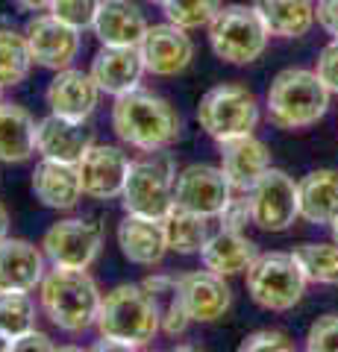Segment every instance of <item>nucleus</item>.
Listing matches in <instances>:
<instances>
[{"instance_id": "nucleus-1", "label": "nucleus", "mask_w": 338, "mask_h": 352, "mask_svg": "<svg viewBox=\"0 0 338 352\" xmlns=\"http://www.w3.org/2000/svg\"><path fill=\"white\" fill-rule=\"evenodd\" d=\"M112 129L124 144L141 153H156L168 150L180 138L182 120L165 97L145 91V88H133V91L115 97Z\"/></svg>"}, {"instance_id": "nucleus-2", "label": "nucleus", "mask_w": 338, "mask_h": 352, "mask_svg": "<svg viewBox=\"0 0 338 352\" xmlns=\"http://www.w3.org/2000/svg\"><path fill=\"white\" fill-rule=\"evenodd\" d=\"M41 308L50 317L53 326L62 332L80 335L89 326H94L97 311H101L103 294L97 282L83 267H56L45 273L41 279Z\"/></svg>"}, {"instance_id": "nucleus-3", "label": "nucleus", "mask_w": 338, "mask_h": 352, "mask_svg": "<svg viewBox=\"0 0 338 352\" xmlns=\"http://www.w3.org/2000/svg\"><path fill=\"white\" fill-rule=\"evenodd\" d=\"M97 332L101 338L124 340L129 349L147 346L159 332V308L154 296L147 294L145 285H118L101 300V311H97Z\"/></svg>"}, {"instance_id": "nucleus-4", "label": "nucleus", "mask_w": 338, "mask_h": 352, "mask_svg": "<svg viewBox=\"0 0 338 352\" xmlns=\"http://www.w3.org/2000/svg\"><path fill=\"white\" fill-rule=\"evenodd\" d=\"M330 88L315 71L286 68L268 88V118L279 129H306L326 115Z\"/></svg>"}, {"instance_id": "nucleus-5", "label": "nucleus", "mask_w": 338, "mask_h": 352, "mask_svg": "<svg viewBox=\"0 0 338 352\" xmlns=\"http://www.w3.org/2000/svg\"><path fill=\"white\" fill-rule=\"evenodd\" d=\"M306 273L294 252H265L247 267V294L265 311H288L303 300Z\"/></svg>"}, {"instance_id": "nucleus-6", "label": "nucleus", "mask_w": 338, "mask_h": 352, "mask_svg": "<svg viewBox=\"0 0 338 352\" xmlns=\"http://www.w3.org/2000/svg\"><path fill=\"white\" fill-rule=\"evenodd\" d=\"M173 159L168 153H147L145 159L129 164L127 185L121 191V203L127 214L156 217L162 220L173 208Z\"/></svg>"}, {"instance_id": "nucleus-7", "label": "nucleus", "mask_w": 338, "mask_h": 352, "mask_svg": "<svg viewBox=\"0 0 338 352\" xmlns=\"http://www.w3.org/2000/svg\"><path fill=\"white\" fill-rule=\"evenodd\" d=\"M209 44L218 59L230 65L256 62L268 47V30L253 6L230 3L221 6L209 21Z\"/></svg>"}, {"instance_id": "nucleus-8", "label": "nucleus", "mask_w": 338, "mask_h": 352, "mask_svg": "<svg viewBox=\"0 0 338 352\" xmlns=\"http://www.w3.org/2000/svg\"><path fill=\"white\" fill-rule=\"evenodd\" d=\"M198 124L218 144L238 135H250L259 124V100L244 85H215L200 97Z\"/></svg>"}, {"instance_id": "nucleus-9", "label": "nucleus", "mask_w": 338, "mask_h": 352, "mask_svg": "<svg viewBox=\"0 0 338 352\" xmlns=\"http://www.w3.org/2000/svg\"><path fill=\"white\" fill-rule=\"evenodd\" d=\"M247 200H250V220L262 232H286L300 217L297 182L279 168H271L262 176L250 188Z\"/></svg>"}, {"instance_id": "nucleus-10", "label": "nucleus", "mask_w": 338, "mask_h": 352, "mask_svg": "<svg viewBox=\"0 0 338 352\" xmlns=\"http://www.w3.org/2000/svg\"><path fill=\"white\" fill-rule=\"evenodd\" d=\"M45 258L56 267H83L89 270L103 250V229L94 220L68 217L53 223L41 238Z\"/></svg>"}, {"instance_id": "nucleus-11", "label": "nucleus", "mask_w": 338, "mask_h": 352, "mask_svg": "<svg viewBox=\"0 0 338 352\" xmlns=\"http://www.w3.org/2000/svg\"><path fill=\"white\" fill-rule=\"evenodd\" d=\"M233 188L221 168L212 164H189L173 179V206L189 208L194 214L218 217L230 203Z\"/></svg>"}, {"instance_id": "nucleus-12", "label": "nucleus", "mask_w": 338, "mask_h": 352, "mask_svg": "<svg viewBox=\"0 0 338 352\" xmlns=\"http://www.w3.org/2000/svg\"><path fill=\"white\" fill-rule=\"evenodd\" d=\"M24 36L30 44L32 62L41 65V68H50V71L71 68L80 53V30L62 24V21L50 12L30 18Z\"/></svg>"}, {"instance_id": "nucleus-13", "label": "nucleus", "mask_w": 338, "mask_h": 352, "mask_svg": "<svg viewBox=\"0 0 338 352\" xmlns=\"http://www.w3.org/2000/svg\"><path fill=\"white\" fill-rule=\"evenodd\" d=\"M129 162L121 147L112 144H92L89 153L80 159V182L83 194L94 197V200H115L121 197L127 176H129Z\"/></svg>"}, {"instance_id": "nucleus-14", "label": "nucleus", "mask_w": 338, "mask_h": 352, "mask_svg": "<svg viewBox=\"0 0 338 352\" xmlns=\"http://www.w3.org/2000/svg\"><path fill=\"white\" fill-rule=\"evenodd\" d=\"M189 30L177 24H156L147 27L145 38H141L138 50L145 59V71L154 76H177L191 65L194 59V44L185 36Z\"/></svg>"}, {"instance_id": "nucleus-15", "label": "nucleus", "mask_w": 338, "mask_h": 352, "mask_svg": "<svg viewBox=\"0 0 338 352\" xmlns=\"http://www.w3.org/2000/svg\"><path fill=\"white\" fill-rule=\"evenodd\" d=\"M92 144H94V135L85 126V120H74V118H62L50 112L36 124V153L41 159L80 164V159L89 153Z\"/></svg>"}, {"instance_id": "nucleus-16", "label": "nucleus", "mask_w": 338, "mask_h": 352, "mask_svg": "<svg viewBox=\"0 0 338 352\" xmlns=\"http://www.w3.org/2000/svg\"><path fill=\"white\" fill-rule=\"evenodd\" d=\"M177 288L182 296V305L189 311L191 323H215L230 311L233 305V291L212 270H191L182 273L177 279Z\"/></svg>"}, {"instance_id": "nucleus-17", "label": "nucleus", "mask_w": 338, "mask_h": 352, "mask_svg": "<svg viewBox=\"0 0 338 352\" xmlns=\"http://www.w3.org/2000/svg\"><path fill=\"white\" fill-rule=\"evenodd\" d=\"M221 170L235 194H250V188L271 170V153L265 141H259L253 132L221 141Z\"/></svg>"}, {"instance_id": "nucleus-18", "label": "nucleus", "mask_w": 338, "mask_h": 352, "mask_svg": "<svg viewBox=\"0 0 338 352\" xmlns=\"http://www.w3.org/2000/svg\"><path fill=\"white\" fill-rule=\"evenodd\" d=\"M101 94L103 91L97 88L92 74L77 71V68H62L50 80L45 100H47L53 115L74 118V120H89L92 112L97 109Z\"/></svg>"}, {"instance_id": "nucleus-19", "label": "nucleus", "mask_w": 338, "mask_h": 352, "mask_svg": "<svg viewBox=\"0 0 338 352\" xmlns=\"http://www.w3.org/2000/svg\"><path fill=\"white\" fill-rule=\"evenodd\" d=\"M97 88L109 97H121L133 91L141 82L145 74V59H141L138 47H112V44H101V50L92 59V71Z\"/></svg>"}, {"instance_id": "nucleus-20", "label": "nucleus", "mask_w": 338, "mask_h": 352, "mask_svg": "<svg viewBox=\"0 0 338 352\" xmlns=\"http://www.w3.org/2000/svg\"><path fill=\"white\" fill-rule=\"evenodd\" d=\"M45 279V250L24 238L0 241V291H32Z\"/></svg>"}, {"instance_id": "nucleus-21", "label": "nucleus", "mask_w": 338, "mask_h": 352, "mask_svg": "<svg viewBox=\"0 0 338 352\" xmlns=\"http://www.w3.org/2000/svg\"><path fill=\"white\" fill-rule=\"evenodd\" d=\"M94 36L112 47H138L147 32L145 12L133 0H101L94 18Z\"/></svg>"}, {"instance_id": "nucleus-22", "label": "nucleus", "mask_w": 338, "mask_h": 352, "mask_svg": "<svg viewBox=\"0 0 338 352\" xmlns=\"http://www.w3.org/2000/svg\"><path fill=\"white\" fill-rule=\"evenodd\" d=\"M118 247H121L127 261L141 264V267H154L168 252L165 226L156 217L127 214L118 226Z\"/></svg>"}, {"instance_id": "nucleus-23", "label": "nucleus", "mask_w": 338, "mask_h": 352, "mask_svg": "<svg viewBox=\"0 0 338 352\" xmlns=\"http://www.w3.org/2000/svg\"><path fill=\"white\" fill-rule=\"evenodd\" d=\"M32 194L39 197L41 206L56 208V212H68L80 203L83 182L77 164H65L53 159H41L32 170Z\"/></svg>"}, {"instance_id": "nucleus-24", "label": "nucleus", "mask_w": 338, "mask_h": 352, "mask_svg": "<svg viewBox=\"0 0 338 352\" xmlns=\"http://www.w3.org/2000/svg\"><path fill=\"white\" fill-rule=\"evenodd\" d=\"M259 250L242 229H226L221 226L212 238L206 241V247L200 250L203 267L218 273V276H235V273H247V267L256 261Z\"/></svg>"}, {"instance_id": "nucleus-25", "label": "nucleus", "mask_w": 338, "mask_h": 352, "mask_svg": "<svg viewBox=\"0 0 338 352\" xmlns=\"http://www.w3.org/2000/svg\"><path fill=\"white\" fill-rule=\"evenodd\" d=\"M300 217L315 226H330L338 217V170L318 168L297 182Z\"/></svg>"}, {"instance_id": "nucleus-26", "label": "nucleus", "mask_w": 338, "mask_h": 352, "mask_svg": "<svg viewBox=\"0 0 338 352\" xmlns=\"http://www.w3.org/2000/svg\"><path fill=\"white\" fill-rule=\"evenodd\" d=\"M36 153V118L24 106L0 100V162L18 164Z\"/></svg>"}, {"instance_id": "nucleus-27", "label": "nucleus", "mask_w": 338, "mask_h": 352, "mask_svg": "<svg viewBox=\"0 0 338 352\" xmlns=\"http://www.w3.org/2000/svg\"><path fill=\"white\" fill-rule=\"evenodd\" d=\"M268 36L277 38H300L315 24V3L312 0H253Z\"/></svg>"}, {"instance_id": "nucleus-28", "label": "nucleus", "mask_w": 338, "mask_h": 352, "mask_svg": "<svg viewBox=\"0 0 338 352\" xmlns=\"http://www.w3.org/2000/svg\"><path fill=\"white\" fill-rule=\"evenodd\" d=\"M209 220L212 217H203V214L189 212V208L173 206L171 212L162 217L165 238H168V250L180 252V256H194V252H200L206 247V241L212 238Z\"/></svg>"}, {"instance_id": "nucleus-29", "label": "nucleus", "mask_w": 338, "mask_h": 352, "mask_svg": "<svg viewBox=\"0 0 338 352\" xmlns=\"http://www.w3.org/2000/svg\"><path fill=\"white\" fill-rule=\"evenodd\" d=\"M147 288V294L154 296V302L159 308V320H162V332L168 338H177L189 329L191 317L185 311L182 305V296H180V288H177V279L171 276H150L141 282Z\"/></svg>"}, {"instance_id": "nucleus-30", "label": "nucleus", "mask_w": 338, "mask_h": 352, "mask_svg": "<svg viewBox=\"0 0 338 352\" xmlns=\"http://www.w3.org/2000/svg\"><path fill=\"white\" fill-rule=\"evenodd\" d=\"M32 53H30V44L24 32H15V30H0V85L9 88V85H21L30 76L32 71Z\"/></svg>"}, {"instance_id": "nucleus-31", "label": "nucleus", "mask_w": 338, "mask_h": 352, "mask_svg": "<svg viewBox=\"0 0 338 352\" xmlns=\"http://www.w3.org/2000/svg\"><path fill=\"white\" fill-rule=\"evenodd\" d=\"M30 329H36V302L30 291H0V335L12 344Z\"/></svg>"}, {"instance_id": "nucleus-32", "label": "nucleus", "mask_w": 338, "mask_h": 352, "mask_svg": "<svg viewBox=\"0 0 338 352\" xmlns=\"http://www.w3.org/2000/svg\"><path fill=\"white\" fill-rule=\"evenodd\" d=\"M294 258L300 261L309 282L318 285H338V244H300L294 250Z\"/></svg>"}, {"instance_id": "nucleus-33", "label": "nucleus", "mask_w": 338, "mask_h": 352, "mask_svg": "<svg viewBox=\"0 0 338 352\" xmlns=\"http://www.w3.org/2000/svg\"><path fill=\"white\" fill-rule=\"evenodd\" d=\"M162 9H165V18L171 24L182 30H200L209 27V21L218 15L221 0H168Z\"/></svg>"}, {"instance_id": "nucleus-34", "label": "nucleus", "mask_w": 338, "mask_h": 352, "mask_svg": "<svg viewBox=\"0 0 338 352\" xmlns=\"http://www.w3.org/2000/svg\"><path fill=\"white\" fill-rule=\"evenodd\" d=\"M97 9H101V0H53V6L47 9L50 15H56L62 24H68L74 30H89L94 27Z\"/></svg>"}, {"instance_id": "nucleus-35", "label": "nucleus", "mask_w": 338, "mask_h": 352, "mask_svg": "<svg viewBox=\"0 0 338 352\" xmlns=\"http://www.w3.org/2000/svg\"><path fill=\"white\" fill-rule=\"evenodd\" d=\"M309 352H338V314H324L309 326Z\"/></svg>"}, {"instance_id": "nucleus-36", "label": "nucleus", "mask_w": 338, "mask_h": 352, "mask_svg": "<svg viewBox=\"0 0 338 352\" xmlns=\"http://www.w3.org/2000/svg\"><path fill=\"white\" fill-rule=\"evenodd\" d=\"M242 352H262V349H274V352H291L294 344L286 332H277V329H262V332L247 335L242 344H238Z\"/></svg>"}, {"instance_id": "nucleus-37", "label": "nucleus", "mask_w": 338, "mask_h": 352, "mask_svg": "<svg viewBox=\"0 0 338 352\" xmlns=\"http://www.w3.org/2000/svg\"><path fill=\"white\" fill-rule=\"evenodd\" d=\"M318 80L330 88V94H338V38H332L318 56Z\"/></svg>"}, {"instance_id": "nucleus-38", "label": "nucleus", "mask_w": 338, "mask_h": 352, "mask_svg": "<svg viewBox=\"0 0 338 352\" xmlns=\"http://www.w3.org/2000/svg\"><path fill=\"white\" fill-rule=\"evenodd\" d=\"M218 217H221V226H226V229H244L247 223H253V220H250V200H247V194H242L238 200H233V197H230V203L224 206V212Z\"/></svg>"}, {"instance_id": "nucleus-39", "label": "nucleus", "mask_w": 338, "mask_h": 352, "mask_svg": "<svg viewBox=\"0 0 338 352\" xmlns=\"http://www.w3.org/2000/svg\"><path fill=\"white\" fill-rule=\"evenodd\" d=\"M315 21H318L332 38H338V0H318V6H315Z\"/></svg>"}, {"instance_id": "nucleus-40", "label": "nucleus", "mask_w": 338, "mask_h": 352, "mask_svg": "<svg viewBox=\"0 0 338 352\" xmlns=\"http://www.w3.org/2000/svg\"><path fill=\"white\" fill-rule=\"evenodd\" d=\"M9 349L15 352H30V349H56V344L45 335V332H36V329H30V332H24L21 338H15L12 344H9Z\"/></svg>"}, {"instance_id": "nucleus-41", "label": "nucleus", "mask_w": 338, "mask_h": 352, "mask_svg": "<svg viewBox=\"0 0 338 352\" xmlns=\"http://www.w3.org/2000/svg\"><path fill=\"white\" fill-rule=\"evenodd\" d=\"M21 9H27V12H47L53 6V0H15Z\"/></svg>"}, {"instance_id": "nucleus-42", "label": "nucleus", "mask_w": 338, "mask_h": 352, "mask_svg": "<svg viewBox=\"0 0 338 352\" xmlns=\"http://www.w3.org/2000/svg\"><path fill=\"white\" fill-rule=\"evenodd\" d=\"M94 349H121V352H129V346L124 344V340H115V338H101L94 344Z\"/></svg>"}, {"instance_id": "nucleus-43", "label": "nucleus", "mask_w": 338, "mask_h": 352, "mask_svg": "<svg viewBox=\"0 0 338 352\" xmlns=\"http://www.w3.org/2000/svg\"><path fill=\"white\" fill-rule=\"evenodd\" d=\"M6 235H9V212L0 206V241H3Z\"/></svg>"}, {"instance_id": "nucleus-44", "label": "nucleus", "mask_w": 338, "mask_h": 352, "mask_svg": "<svg viewBox=\"0 0 338 352\" xmlns=\"http://www.w3.org/2000/svg\"><path fill=\"white\" fill-rule=\"evenodd\" d=\"M330 229H332V241H335V244H338V217L332 220V223H330Z\"/></svg>"}, {"instance_id": "nucleus-45", "label": "nucleus", "mask_w": 338, "mask_h": 352, "mask_svg": "<svg viewBox=\"0 0 338 352\" xmlns=\"http://www.w3.org/2000/svg\"><path fill=\"white\" fill-rule=\"evenodd\" d=\"M0 349H9V340H6L3 335H0Z\"/></svg>"}, {"instance_id": "nucleus-46", "label": "nucleus", "mask_w": 338, "mask_h": 352, "mask_svg": "<svg viewBox=\"0 0 338 352\" xmlns=\"http://www.w3.org/2000/svg\"><path fill=\"white\" fill-rule=\"evenodd\" d=\"M150 3H154V6H165L168 0H150Z\"/></svg>"}, {"instance_id": "nucleus-47", "label": "nucleus", "mask_w": 338, "mask_h": 352, "mask_svg": "<svg viewBox=\"0 0 338 352\" xmlns=\"http://www.w3.org/2000/svg\"><path fill=\"white\" fill-rule=\"evenodd\" d=\"M0 88H3V85H0Z\"/></svg>"}]
</instances>
